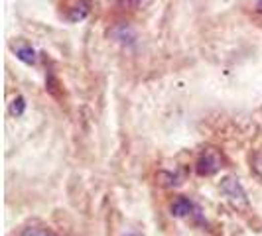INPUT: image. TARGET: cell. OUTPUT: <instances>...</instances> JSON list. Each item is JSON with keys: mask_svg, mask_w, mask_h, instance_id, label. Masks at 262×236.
<instances>
[{"mask_svg": "<svg viewBox=\"0 0 262 236\" xmlns=\"http://www.w3.org/2000/svg\"><path fill=\"white\" fill-rule=\"evenodd\" d=\"M221 191H223V195L229 199V203H231L236 210H245V213H247V210L250 209L247 191L243 189V185H241V181H238L236 177H233V175L223 177V181H221Z\"/></svg>", "mask_w": 262, "mask_h": 236, "instance_id": "1", "label": "cell"}, {"mask_svg": "<svg viewBox=\"0 0 262 236\" xmlns=\"http://www.w3.org/2000/svg\"><path fill=\"white\" fill-rule=\"evenodd\" d=\"M221 163H223V157L219 154V150L215 148H205L199 157H197L195 171L199 175H213L221 170Z\"/></svg>", "mask_w": 262, "mask_h": 236, "instance_id": "2", "label": "cell"}, {"mask_svg": "<svg viewBox=\"0 0 262 236\" xmlns=\"http://www.w3.org/2000/svg\"><path fill=\"white\" fill-rule=\"evenodd\" d=\"M193 213V203L189 201V199H185V197H180V199H176L173 201V205H171V215L173 217H189Z\"/></svg>", "mask_w": 262, "mask_h": 236, "instance_id": "3", "label": "cell"}, {"mask_svg": "<svg viewBox=\"0 0 262 236\" xmlns=\"http://www.w3.org/2000/svg\"><path fill=\"white\" fill-rule=\"evenodd\" d=\"M115 38L118 39V41H122V43H132L134 39H136V32L132 30V28H128V26H118V28H115Z\"/></svg>", "mask_w": 262, "mask_h": 236, "instance_id": "4", "label": "cell"}, {"mask_svg": "<svg viewBox=\"0 0 262 236\" xmlns=\"http://www.w3.org/2000/svg\"><path fill=\"white\" fill-rule=\"evenodd\" d=\"M16 57H18L20 61L28 63V65H34V63H36V52H34V48H30V45L18 48V50H16Z\"/></svg>", "mask_w": 262, "mask_h": 236, "instance_id": "5", "label": "cell"}, {"mask_svg": "<svg viewBox=\"0 0 262 236\" xmlns=\"http://www.w3.org/2000/svg\"><path fill=\"white\" fill-rule=\"evenodd\" d=\"M20 236H57L52 228H46V226H28L22 230Z\"/></svg>", "mask_w": 262, "mask_h": 236, "instance_id": "6", "label": "cell"}, {"mask_svg": "<svg viewBox=\"0 0 262 236\" xmlns=\"http://www.w3.org/2000/svg\"><path fill=\"white\" fill-rule=\"evenodd\" d=\"M24 110H26V99L24 97H16L10 103V114L12 116H22Z\"/></svg>", "mask_w": 262, "mask_h": 236, "instance_id": "7", "label": "cell"}, {"mask_svg": "<svg viewBox=\"0 0 262 236\" xmlns=\"http://www.w3.org/2000/svg\"><path fill=\"white\" fill-rule=\"evenodd\" d=\"M87 14H89V8H87V4H81V6H77V8L71 12V16H69V18H71L73 22H77V20H83Z\"/></svg>", "mask_w": 262, "mask_h": 236, "instance_id": "8", "label": "cell"}, {"mask_svg": "<svg viewBox=\"0 0 262 236\" xmlns=\"http://www.w3.org/2000/svg\"><path fill=\"white\" fill-rule=\"evenodd\" d=\"M252 170L256 171V175L262 177V154H254L252 156Z\"/></svg>", "mask_w": 262, "mask_h": 236, "instance_id": "9", "label": "cell"}, {"mask_svg": "<svg viewBox=\"0 0 262 236\" xmlns=\"http://www.w3.org/2000/svg\"><path fill=\"white\" fill-rule=\"evenodd\" d=\"M148 2H152V0H124V4H128L130 8H140V6H144Z\"/></svg>", "mask_w": 262, "mask_h": 236, "instance_id": "10", "label": "cell"}, {"mask_svg": "<svg viewBox=\"0 0 262 236\" xmlns=\"http://www.w3.org/2000/svg\"><path fill=\"white\" fill-rule=\"evenodd\" d=\"M256 12L262 14V0H258V2H256Z\"/></svg>", "mask_w": 262, "mask_h": 236, "instance_id": "11", "label": "cell"}, {"mask_svg": "<svg viewBox=\"0 0 262 236\" xmlns=\"http://www.w3.org/2000/svg\"><path fill=\"white\" fill-rule=\"evenodd\" d=\"M124 236H136V234H130V232H128V234H124Z\"/></svg>", "mask_w": 262, "mask_h": 236, "instance_id": "12", "label": "cell"}]
</instances>
